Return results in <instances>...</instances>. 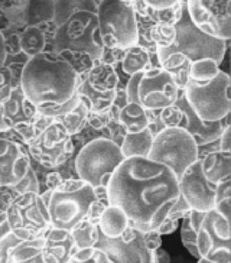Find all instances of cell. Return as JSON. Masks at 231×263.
<instances>
[{"instance_id": "cell-12", "label": "cell", "mask_w": 231, "mask_h": 263, "mask_svg": "<svg viewBox=\"0 0 231 263\" xmlns=\"http://www.w3.org/2000/svg\"><path fill=\"white\" fill-rule=\"evenodd\" d=\"M186 12L192 25L213 39H231V0H189Z\"/></svg>"}, {"instance_id": "cell-51", "label": "cell", "mask_w": 231, "mask_h": 263, "mask_svg": "<svg viewBox=\"0 0 231 263\" xmlns=\"http://www.w3.org/2000/svg\"><path fill=\"white\" fill-rule=\"evenodd\" d=\"M178 229V221L170 218V217H166L163 221H162L159 227L156 229L158 232L161 233V236H166V234H172Z\"/></svg>"}, {"instance_id": "cell-24", "label": "cell", "mask_w": 231, "mask_h": 263, "mask_svg": "<svg viewBox=\"0 0 231 263\" xmlns=\"http://www.w3.org/2000/svg\"><path fill=\"white\" fill-rule=\"evenodd\" d=\"M156 111L145 110L138 103H127L119 111V124L124 133H138L147 129L153 122Z\"/></svg>"}, {"instance_id": "cell-27", "label": "cell", "mask_w": 231, "mask_h": 263, "mask_svg": "<svg viewBox=\"0 0 231 263\" xmlns=\"http://www.w3.org/2000/svg\"><path fill=\"white\" fill-rule=\"evenodd\" d=\"M192 61L182 54H170L161 62V68L168 72L179 91H184L189 81Z\"/></svg>"}, {"instance_id": "cell-9", "label": "cell", "mask_w": 231, "mask_h": 263, "mask_svg": "<svg viewBox=\"0 0 231 263\" xmlns=\"http://www.w3.org/2000/svg\"><path fill=\"white\" fill-rule=\"evenodd\" d=\"M5 214L10 230L22 241L39 239L51 229L48 210L39 194L19 195Z\"/></svg>"}, {"instance_id": "cell-31", "label": "cell", "mask_w": 231, "mask_h": 263, "mask_svg": "<svg viewBox=\"0 0 231 263\" xmlns=\"http://www.w3.org/2000/svg\"><path fill=\"white\" fill-rule=\"evenodd\" d=\"M60 57H62L72 67L74 72L77 74V84L80 87L87 80L92 65H94L92 57L87 52H81V51H64L60 54Z\"/></svg>"}, {"instance_id": "cell-34", "label": "cell", "mask_w": 231, "mask_h": 263, "mask_svg": "<svg viewBox=\"0 0 231 263\" xmlns=\"http://www.w3.org/2000/svg\"><path fill=\"white\" fill-rule=\"evenodd\" d=\"M220 65L211 58H202L197 60L191 64V72H189V80L197 83V84H207L211 80L220 74Z\"/></svg>"}, {"instance_id": "cell-40", "label": "cell", "mask_w": 231, "mask_h": 263, "mask_svg": "<svg viewBox=\"0 0 231 263\" xmlns=\"http://www.w3.org/2000/svg\"><path fill=\"white\" fill-rule=\"evenodd\" d=\"M68 263H113L101 249H77Z\"/></svg>"}, {"instance_id": "cell-11", "label": "cell", "mask_w": 231, "mask_h": 263, "mask_svg": "<svg viewBox=\"0 0 231 263\" xmlns=\"http://www.w3.org/2000/svg\"><path fill=\"white\" fill-rule=\"evenodd\" d=\"M230 218L209 210L202 218L197 233V250L200 257L214 263L231 262Z\"/></svg>"}, {"instance_id": "cell-2", "label": "cell", "mask_w": 231, "mask_h": 263, "mask_svg": "<svg viewBox=\"0 0 231 263\" xmlns=\"http://www.w3.org/2000/svg\"><path fill=\"white\" fill-rule=\"evenodd\" d=\"M77 74L54 52L36 55L23 65L21 90L36 108L61 106L77 93Z\"/></svg>"}, {"instance_id": "cell-37", "label": "cell", "mask_w": 231, "mask_h": 263, "mask_svg": "<svg viewBox=\"0 0 231 263\" xmlns=\"http://www.w3.org/2000/svg\"><path fill=\"white\" fill-rule=\"evenodd\" d=\"M22 240L16 237L13 232L10 230L6 220V214H0V263L8 262V255L10 249H13L16 245H19Z\"/></svg>"}, {"instance_id": "cell-8", "label": "cell", "mask_w": 231, "mask_h": 263, "mask_svg": "<svg viewBox=\"0 0 231 263\" xmlns=\"http://www.w3.org/2000/svg\"><path fill=\"white\" fill-rule=\"evenodd\" d=\"M147 159L168 166L177 178L198 159V147L188 132L181 127L162 129L153 136Z\"/></svg>"}, {"instance_id": "cell-22", "label": "cell", "mask_w": 231, "mask_h": 263, "mask_svg": "<svg viewBox=\"0 0 231 263\" xmlns=\"http://www.w3.org/2000/svg\"><path fill=\"white\" fill-rule=\"evenodd\" d=\"M120 68L124 76L131 77L134 74H143L153 68H161V64L156 54H150L145 48L134 45L126 51L123 61L120 62Z\"/></svg>"}, {"instance_id": "cell-49", "label": "cell", "mask_w": 231, "mask_h": 263, "mask_svg": "<svg viewBox=\"0 0 231 263\" xmlns=\"http://www.w3.org/2000/svg\"><path fill=\"white\" fill-rule=\"evenodd\" d=\"M228 198H231V179L224 181V182L217 185L216 204H218L220 201H224V200H228Z\"/></svg>"}, {"instance_id": "cell-56", "label": "cell", "mask_w": 231, "mask_h": 263, "mask_svg": "<svg viewBox=\"0 0 231 263\" xmlns=\"http://www.w3.org/2000/svg\"><path fill=\"white\" fill-rule=\"evenodd\" d=\"M0 214H2V213H0Z\"/></svg>"}, {"instance_id": "cell-4", "label": "cell", "mask_w": 231, "mask_h": 263, "mask_svg": "<svg viewBox=\"0 0 231 263\" xmlns=\"http://www.w3.org/2000/svg\"><path fill=\"white\" fill-rule=\"evenodd\" d=\"M124 161V156L114 142L97 138L81 147L75 155L78 178L92 188L107 186L111 174Z\"/></svg>"}, {"instance_id": "cell-21", "label": "cell", "mask_w": 231, "mask_h": 263, "mask_svg": "<svg viewBox=\"0 0 231 263\" xmlns=\"http://www.w3.org/2000/svg\"><path fill=\"white\" fill-rule=\"evenodd\" d=\"M200 161L201 170L211 184L218 185L231 179V152H211L200 158Z\"/></svg>"}, {"instance_id": "cell-15", "label": "cell", "mask_w": 231, "mask_h": 263, "mask_svg": "<svg viewBox=\"0 0 231 263\" xmlns=\"http://www.w3.org/2000/svg\"><path fill=\"white\" fill-rule=\"evenodd\" d=\"M174 104L182 113V122L179 124V127L191 135V138L195 142L197 147L205 146L208 143H213V142L218 140V138L223 133L224 127L227 124H230V122H228L230 115L221 119V120H218V122H204V120H201L200 117L194 113L192 108L189 107L188 101L185 99L184 91L178 93L177 101Z\"/></svg>"}, {"instance_id": "cell-29", "label": "cell", "mask_w": 231, "mask_h": 263, "mask_svg": "<svg viewBox=\"0 0 231 263\" xmlns=\"http://www.w3.org/2000/svg\"><path fill=\"white\" fill-rule=\"evenodd\" d=\"M205 216V213L201 211H195L191 210L186 216L182 218V224H181V240L185 249L191 253L194 257H198V250H197V233L200 229L202 218Z\"/></svg>"}, {"instance_id": "cell-38", "label": "cell", "mask_w": 231, "mask_h": 263, "mask_svg": "<svg viewBox=\"0 0 231 263\" xmlns=\"http://www.w3.org/2000/svg\"><path fill=\"white\" fill-rule=\"evenodd\" d=\"M155 26V21L147 17H136V29H138V47L145 48L150 54H156V47L152 41V29Z\"/></svg>"}, {"instance_id": "cell-13", "label": "cell", "mask_w": 231, "mask_h": 263, "mask_svg": "<svg viewBox=\"0 0 231 263\" xmlns=\"http://www.w3.org/2000/svg\"><path fill=\"white\" fill-rule=\"evenodd\" d=\"M178 87L168 72L153 68L142 74L138 85L139 104L149 111H161L177 101Z\"/></svg>"}, {"instance_id": "cell-14", "label": "cell", "mask_w": 231, "mask_h": 263, "mask_svg": "<svg viewBox=\"0 0 231 263\" xmlns=\"http://www.w3.org/2000/svg\"><path fill=\"white\" fill-rule=\"evenodd\" d=\"M179 194L188 202L189 209L207 213L216 205L217 185L211 184L201 170V161L195 162L185 171L178 179Z\"/></svg>"}, {"instance_id": "cell-45", "label": "cell", "mask_w": 231, "mask_h": 263, "mask_svg": "<svg viewBox=\"0 0 231 263\" xmlns=\"http://www.w3.org/2000/svg\"><path fill=\"white\" fill-rule=\"evenodd\" d=\"M124 54H126V51H123V49H110V48L103 47L99 61L111 65V67H119L120 62L123 61Z\"/></svg>"}, {"instance_id": "cell-35", "label": "cell", "mask_w": 231, "mask_h": 263, "mask_svg": "<svg viewBox=\"0 0 231 263\" xmlns=\"http://www.w3.org/2000/svg\"><path fill=\"white\" fill-rule=\"evenodd\" d=\"M87 115H88V108L83 101H78L77 107L74 108L69 115L60 117V123L64 126V129L67 130L69 136H77L80 132L87 126Z\"/></svg>"}, {"instance_id": "cell-20", "label": "cell", "mask_w": 231, "mask_h": 263, "mask_svg": "<svg viewBox=\"0 0 231 263\" xmlns=\"http://www.w3.org/2000/svg\"><path fill=\"white\" fill-rule=\"evenodd\" d=\"M19 47L29 60L45 52H54V38H49L38 25L26 26L19 32Z\"/></svg>"}, {"instance_id": "cell-52", "label": "cell", "mask_w": 231, "mask_h": 263, "mask_svg": "<svg viewBox=\"0 0 231 263\" xmlns=\"http://www.w3.org/2000/svg\"><path fill=\"white\" fill-rule=\"evenodd\" d=\"M153 260L156 263H172V257L166 249L159 248L153 252Z\"/></svg>"}, {"instance_id": "cell-41", "label": "cell", "mask_w": 231, "mask_h": 263, "mask_svg": "<svg viewBox=\"0 0 231 263\" xmlns=\"http://www.w3.org/2000/svg\"><path fill=\"white\" fill-rule=\"evenodd\" d=\"M78 10H81V0H55L54 24L60 28Z\"/></svg>"}, {"instance_id": "cell-46", "label": "cell", "mask_w": 231, "mask_h": 263, "mask_svg": "<svg viewBox=\"0 0 231 263\" xmlns=\"http://www.w3.org/2000/svg\"><path fill=\"white\" fill-rule=\"evenodd\" d=\"M142 234V239H143V243L150 252H155L156 249L162 248V236L161 233L158 232L156 229L155 230H149V232L140 233Z\"/></svg>"}, {"instance_id": "cell-43", "label": "cell", "mask_w": 231, "mask_h": 263, "mask_svg": "<svg viewBox=\"0 0 231 263\" xmlns=\"http://www.w3.org/2000/svg\"><path fill=\"white\" fill-rule=\"evenodd\" d=\"M158 117H159V122L163 129L179 127V124L182 122V113L175 104L162 108L161 111H158Z\"/></svg>"}, {"instance_id": "cell-33", "label": "cell", "mask_w": 231, "mask_h": 263, "mask_svg": "<svg viewBox=\"0 0 231 263\" xmlns=\"http://www.w3.org/2000/svg\"><path fill=\"white\" fill-rule=\"evenodd\" d=\"M26 6H28V0H21V2H0V10L3 16L6 17L9 25L21 31L23 28H26Z\"/></svg>"}, {"instance_id": "cell-26", "label": "cell", "mask_w": 231, "mask_h": 263, "mask_svg": "<svg viewBox=\"0 0 231 263\" xmlns=\"http://www.w3.org/2000/svg\"><path fill=\"white\" fill-rule=\"evenodd\" d=\"M153 132L150 127L145 130L138 132V133H126L123 138V142L120 145V151L123 154L124 159L127 158H147L149 151L152 147L153 142Z\"/></svg>"}, {"instance_id": "cell-53", "label": "cell", "mask_w": 231, "mask_h": 263, "mask_svg": "<svg viewBox=\"0 0 231 263\" xmlns=\"http://www.w3.org/2000/svg\"><path fill=\"white\" fill-rule=\"evenodd\" d=\"M5 64H6V49H5V39L0 32V68L5 67Z\"/></svg>"}, {"instance_id": "cell-23", "label": "cell", "mask_w": 231, "mask_h": 263, "mask_svg": "<svg viewBox=\"0 0 231 263\" xmlns=\"http://www.w3.org/2000/svg\"><path fill=\"white\" fill-rule=\"evenodd\" d=\"M85 84L95 93H114L119 85L117 67H111L107 64H103L99 60H94V65L85 80Z\"/></svg>"}, {"instance_id": "cell-32", "label": "cell", "mask_w": 231, "mask_h": 263, "mask_svg": "<svg viewBox=\"0 0 231 263\" xmlns=\"http://www.w3.org/2000/svg\"><path fill=\"white\" fill-rule=\"evenodd\" d=\"M69 233L75 241L77 249L95 248V245L99 241V236H100L99 226L92 224L87 218H83Z\"/></svg>"}, {"instance_id": "cell-30", "label": "cell", "mask_w": 231, "mask_h": 263, "mask_svg": "<svg viewBox=\"0 0 231 263\" xmlns=\"http://www.w3.org/2000/svg\"><path fill=\"white\" fill-rule=\"evenodd\" d=\"M55 0H36L29 2L26 6V26L54 22Z\"/></svg>"}, {"instance_id": "cell-18", "label": "cell", "mask_w": 231, "mask_h": 263, "mask_svg": "<svg viewBox=\"0 0 231 263\" xmlns=\"http://www.w3.org/2000/svg\"><path fill=\"white\" fill-rule=\"evenodd\" d=\"M77 246L71 233L67 230L49 229L44 234L42 257L45 263H68Z\"/></svg>"}, {"instance_id": "cell-48", "label": "cell", "mask_w": 231, "mask_h": 263, "mask_svg": "<svg viewBox=\"0 0 231 263\" xmlns=\"http://www.w3.org/2000/svg\"><path fill=\"white\" fill-rule=\"evenodd\" d=\"M129 2L136 17H147L152 13V9L149 8L147 0H129Z\"/></svg>"}, {"instance_id": "cell-16", "label": "cell", "mask_w": 231, "mask_h": 263, "mask_svg": "<svg viewBox=\"0 0 231 263\" xmlns=\"http://www.w3.org/2000/svg\"><path fill=\"white\" fill-rule=\"evenodd\" d=\"M95 248L101 249L113 263H153V252L145 246L140 232L130 241L122 237L107 239L100 233Z\"/></svg>"}, {"instance_id": "cell-1", "label": "cell", "mask_w": 231, "mask_h": 263, "mask_svg": "<svg viewBox=\"0 0 231 263\" xmlns=\"http://www.w3.org/2000/svg\"><path fill=\"white\" fill-rule=\"evenodd\" d=\"M177 175L147 158H127L107 184L110 205L120 207L129 226L143 233L158 229L179 198Z\"/></svg>"}, {"instance_id": "cell-55", "label": "cell", "mask_w": 231, "mask_h": 263, "mask_svg": "<svg viewBox=\"0 0 231 263\" xmlns=\"http://www.w3.org/2000/svg\"><path fill=\"white\" fill-rule=\"evenodd\" d=\"M197 263H214V262H211V260H208V259H204V257H200Z\"/></svg>"}, {"instance_id": "cell-25", "label": "cell", "mask_w": 231, "mask_h": 263, "mask_svg": "<svg viewBox=\"0 0 231 263\" xmlns=\"http://www.w3.org/2000/svg\"><path fill=\"white\" fill-rule=\"evenodd\" d=\"M99 230L107 239H117L129 227V218L123 210L116 205H108L99 220Z\"/></svg>"}, {"instance_id": "cell-39", "label": "cell", "mask_w": 231, "mask_h": 263, "mask_svg": "<svg viewBox=\"0 0 231 263\" xmlns=\"http://www.w3.org/2000/svg\"><path fill=\"white\" fill-rule=\"evenodd\" d=\"M177 39V31L175 26H165V25L155 24L152 29V41H153L156 49H168Z\"/></svg>"}, {"instance_id": "cell-10", "label": "cell", "mask_w": 231, "mask_h": 263, "mask_svg": "<svg viewBox=\"0 0 231 263\" xmlns=\"http://www.w3.org/2000/svg\"><path fill=\"white\" fill-rule=\"evenodd\" d=\"M94 198V188L85 182L74 190H54L46 205L51 227L71 232L85 218L87 210Z\"/></svg>"}, {"instance_id": "cell-17", "label": "cell", "mask_w": 231, "mask_h": 263, "mask_svg": "<svg viewBox=\"0 0 231 263\" xmlns=\"http://www.w3.org/2000/svg\"><path fill=\"white\" fill-rule=\"evenodd\" d=\"M31 168L26 149L8 138H0V185H16Z\"/></svg>"}, {"instance_id": "cell-28", "label": "cell", "mask_w": 231, "mask_h": 263, "mask_svg": "<svg viewBox=\"0 0 231 263\" xmlns=\"http://www.w3.org/2000/svg\"><path fill=\"white\" fill-rule=\"evenodd\" d=\"M44 236L35 240L21 241L10 249L6 263H45L42 257Z\"/></svg>"}, {"instance_id": "cell-36", "label": "cell", "mask_w": 231, "mask_h": 263, "mask_svg": "<svg viewBox=\"0 0 231 263\" xmlns=\"http://www.w3.org/2000/svg\"><path fill=\"white\" fill-rule=\"evenodd\" d=\"M186 2L184 0H175L174 5L169 8L161 9V10H152L150 17L155 21L156 25H165V26H175L182 17Z\"/></svg>"}, {"instance_id": "cell-50", "label": "cell", "mask_w": 231, "mask_h": 263, "mask_svg": "<svg viewBox=\"0 0 231 263\" xmlns=\"http://www.w3.org/2000/svg\"><path fill=\"white\" fill-rule=\"evenodd\" d=\"M218 145H220V151L223 152H231V126L227 124L224 127L221 136L218 138Z\"/></svg>"}, {"instance_id": "cell-44", "label": "cell", "mask_w": 231, "mask_h": 263, "mask_svg": "<svg viewBox=\"0 0 231 263\" xmlns=\"http://www.w3.org/2000/svg\"><path fill=\"white\" fill-rule=\"evenodd\" d=\"M110 120H111V108L104 111H88L87 115V126L99 133L107 127Z\"/></svg>"}, {"instance_id": "cell-19", "label": "cell", "mask_w": 231, "mask_h": 263, "mask_svg": "<svg viewBox=\"0 0 231 263\" xmlns=\"http://www.w3.org/2000/svg\"><path fill=\"white\" fill-rule=\"evenodd\" d=\"M38 116V108L23 97L21 87L16 88L12 97L2 104V120L9 130L19 124L33 122Z\"/></svg>"}, {"instance_id": "cell-54", "label": "cell", "mask_w": 231, "mask_h": 263, "mask_svg": "<svg viewBox=\"0 0 231 263\" xmlns=\"http://www.w3.org/2000/svg\"><path fill=\"white\" fill-rule=\"evenodd\" d=\"M3 132H9V129L6 127V124L3 123V120H2V104H0V133H3Z\"/></svg>"}, {"instance_id": "cell-6", "label": "cell", "mask_w": 231, "mask_h": 263, "mask_svg": "<svg viewBox=\"0 0 231 263\" xmlns=\"http://www.w3.org/2000/svg\"><path fill=\"white\" fill-rule=\"evenodd\" d=\"M230 76L224 71L207 84L188 81L184 94L189 107L204 122H218L231 111Z\"/></svg>"}, {"instance_id": "cell-47", "label": "cell", "mask_w": 231, "mask_h": 263, "mask_svg": "<svg viewBox=\"0 0 231 263\" xmlns=\"http://www.w3.org/2000/svg\"><path fill=\"white\" fill-rule=\"evenodd\" d=\"M189 211H191V209H189L188 202L185 201L184 198L179 195L178 201L174 204V207L169 210V213H168V216L166 217H170V218H174V220L179 221V220H182V218H184Z\"/></svg>"}, {"instance_id": "cell-42", "label": "cell", "mask_w": 231, "mask_h": 263, "mask_svg": "<svg viewBox=\"0 0 231 263\" xmlns=\"http://www.w3.org/2000/svg\"><path fill=\"white\" fill-rule=\"evenodd\" d=\"M78 101H80V97H78V93H75L71 99H69L67 103H64L61 106H52V107H39L38 113L42 115V116L46 117H52V119H60L62 116H67L69 115L74 108L77 107Z\"/></svg>"}, {"instance_id": "cell-5", "label": "cell", "mask_w": 231, "mask_h": 263, "mask_svg": "<svg viewBox=\"0 0 231 263\" xmlns=\"http://www.w3.org/2000/svg\"><path fill=\"white\" fill-rule=\"evenodd\" d=\"M175 31H177V39L172 47L168 49H156V57L159 64L170 54H182L191 61L211 58L218 65L223 62L228 48V41L213 39L198 31L191 22L186 8L182 13V17L175 25Z\"/></svg>"}, {"instance_id": "cell-3", "label": "cell", "mask_w": 231, "mask_h": 263, "mask_svg": "<svg viewBox=\"0 0 231 263\" xmlns=\"http://www.w3.org/2000/svg\"><path fill=\"white\" fill-rule=\"evenodd\" d=\"M95 15L103 47L127 51L136 45V15L129 0H100Z\"/></svg>"}, {"instance_id": "cell-7", "label": "cell", "mask_w": 231, "mask_h": 263, "mask_svg": "<svg viewBox=\"0 0 231 263\" xmlns=\"http://www.w3.org/2000/svg\"><path fill=\"white\" fill-rule=\"evenodd\" d=\"M64 51H81L91 55L92 60L100 58L103 42L95 13L78 10L56 29L54 54L60 55Z\"/></svg>"}]
</instances>
